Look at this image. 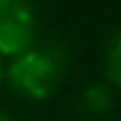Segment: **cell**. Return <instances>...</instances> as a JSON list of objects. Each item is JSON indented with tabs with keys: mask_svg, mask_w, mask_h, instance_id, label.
Segmentation results:
<instances>
[{
	"mask_svg": "<svg viewBox=\"0 0 121 121\" xmlns=\"http://www.w3.org/2000/svg\"><path fill=\"white\" fill-rule=\"evenodd\" d=\"M0 121H10V119H8V116H5V113H3V111H0Z\"/></svg>",
	"mask_w": 121,
	"mask_h": 121,
	"instance_id": "obj_6",
	"label": "cell"
},
{
	"mask_svg": "<svg viewBox=\"0 0 121 121\" xmlns=\"http://www.w3.org/2000/svg\"><path fill=\"white\" fill-rule=\"evenodd\" d=\"M67 59L59 47H28L16 54L13 65L8 67V80L13 90L31 100H47L65 77Z\"/></svg>",
	"mask_w": 121,
	"mask_h": 121,
	"instance_id": "obj_1",
	"label": "cell"
},
{
	"mask_svg": "<svg viewBox=\"0 0 121 121\" xmlns=\"http://www.w3.org/2000/svg\"><path fill=\"white\" fill-rule=\"evenodd\" d=\"M106 75L113 85L121 88V31H116L108 41V52H106Z\"/></svg>",
	"mask_w": 121,
	"mask_h": 121,
	"instance_id": "obj_4",
	"label": "cell"
},
{
	"mask_svg": "<svg viewBox=\"0 0 121 121\" xmlns=\"http://www.w3.org/2000/svg\"><path fill=\"white\" fill-rule=\"evenodd\" d=\"M3 75H5V70H3V59H0V82H3Z\"/></svg>",
	"mask_w": 121,
	"mask_h": 121,
	"instance_id": "obj_5",
	"label": "cell"
},
{
	"mask_svg": "<svg viewBox=\"0 0 121 121\" xmlns=\"http://www.w3.org/2000/svg\"><path fill=\"white\" fill-rule=\"evenodd\" d=\"M36 18L28 0H0V54H21L34 44Z\"/></svg>",
	"mask_w": 121,
	"mask_h": 121,
	"instance_id": "obj_2",
	"label": "cell"
},
{
	"mask_svg": "<svg viewBox=\"0 0 121 121\" xmlns=\"http://www.w3.org/2000/svg\"><path fill=\"white\" fill-rule=\"evenodd\" d=\"M111 90L106 85H90L82 95H80V111L90 119H100L111 111Z\"/></svg>",
	"mask_w": 121,
	"mask_h": 121,
	"instance_id": "obj_3",
	"label": "cell"
}]
</instances>
